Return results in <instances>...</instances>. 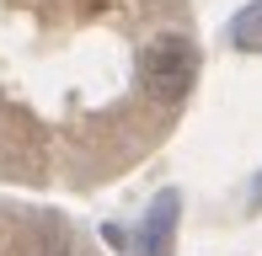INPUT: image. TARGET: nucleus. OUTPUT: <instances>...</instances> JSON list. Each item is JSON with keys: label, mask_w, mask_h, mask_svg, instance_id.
<instances>
[{"label": "nucleus", "mask_w": 262, "mask_h": 256, "mask_svg": "<svg viewBox=\"0 0 262 256\" xmlns=\"http://www.w3.org/2000/svg\"><path fill=\"white\" fill-rule=\"evenodd\" d=\"M198 80V48L177 32L156 38L145 54H139V86L150 91L156 101H182Z\"/></svg>", "instance_id": "obj_1"}, {"label": "nucleus", "mask_w": 262, "mask_h": 256, "mask_svg": "<svg viewBox=\"0 0 262 256\" xmlns=\"http://www.w3.org/2000/svg\"><path fill=\"white\" fill-rule=\"evenodd\" d=\"M177 208H182V197H177V192H161L156 203H150L145 224H139V240H134V256H171Z\"/></svg>", "instance_id": "obj_2"}, {"label": "nucleus", "mask_w": 262, "mask_h": 256, "mask_svg": "<svg viewBox=\"0 0 262 256\" xmlns=\"http://www.w3.org/2000/svg\"><path fill=\"white\" fill-rule=\"evenodd\" d=\"M230 43H235L241 54H262V0H252V6L235 11V21H230Z\"/></svg>", "instance_id": "obj_3"}, {"label": "nucleus", "mask_w": 262, "mask_h": 256, "mask_svg": "<svg viewBox=\"0 0 262 256\" xmlns=\"http://www.w3.org/2000/svg\"><path fill=\"white\" fill-rule=\"evenodd\" d=\"M252 208H262V171L252 176Z\"/></svg>", "instance_id": "obj_4"}]
</instances>
